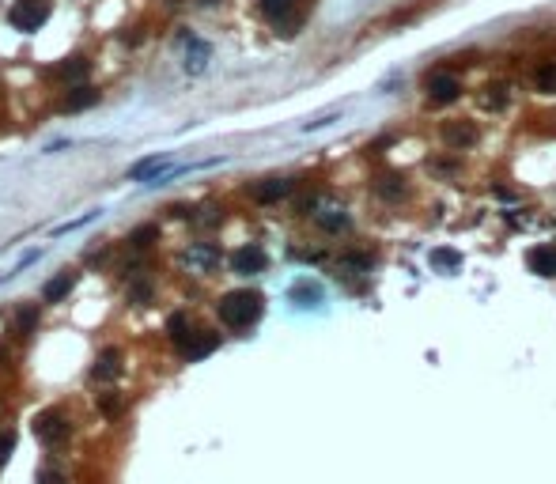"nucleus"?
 <instances>
[{
  "mask_svg": "<svg viewBox=\"0 0 556 484\" xmlns=\"http://www.w3.org/2000/svg\"><path fill=\"white\" fill-rule=\"evenodd\" d=\"M178 348H182V356H185V360H205L208 352H216V348H220V337H216V333H208V329H193V333L185 337V341L178 344Z\"/></svg>",
  "mask_w": 556,
  "mask_h": 484,
  "instance_id": "20e7f679",
  "label": "nucleus"
},
{
  "mask_svg": "<svg viewBox=\"0 0 556 484\" xmlns=\"http://www.w3.org/2000/svg\"><path fill=\"white\" fill-rule=\"evenodd\" d=\"M432 265L443 272H454V269H462V254L450 246H439V250H432Z\"/></svg>",
  "mask_w": 556,
  "mask_h": 484,
  "instance_id": "2eb2a0df",
  "label": "nucleus"
},
{
  "mask_svg": "<svg viewBox=\"0 0 556 484\" xmlns=\"http://www.w3.org/2000/svg\"><path fill=\"white\" fill-rule=\"evenodd\" d=\"M265 265H269V257H265L261 246H243L231 254V269L243 272V277H254V272H265Z\"/></svg>",
  "mask_w": 556,
  "mask_h": 484,
  "instance_id": "39448f33",
  "label": "nucleus"
},
{
  "mask_svg": "<svg viewBox=\"0 0 556 484\" xmlns=\"http://www.w3.org/2000/svg\"><path fill=\"white\" fill-rule=\"evenodd\" d=\"M208 64V46L205 42H189V53H185V68L189 72H201Z\"/></svg>",
  "mask_w": 556,
  "mask_h": 484,
  "instance_id": "f3484780",
  "label": "nucleus"
},
{
  "mask_svg": "<svg viewBox=\"0 0 556 484\" xmlns=\"http://www.w3.org/2000/svg\"><path fill=\"white\" fill-rule=\"evenodd\" d=\"M292 303H299V306H318V303H322V288L311 284V280H299V284L292 288Z\"/></svg>",
  "mask_w": 556,
  "mask_h": 484,
  "instance_id": "ddd939ff",
  "label": "nucleus"
},
{
  "mask_svg": "<svg viewBox=\"0 0 556 484\" xmlns=\"http://www.w3.org/2000/svg\"><path fill=\"white\" fill-rule=\"evenodd\" d=\"M530 272H537V277H556V250L553 246H534L526 257Z\"/></svg>",
  "mask_w": 556,
  "mask_h": 484,
  "instance_id": "6e6552de",
  "label": "nucleus"
},
{
  "mask_svg": "<svg viewBox=\"0 0 556 484\" xmlns=\"http://www.w3.org/2000/svg\"><path fill=\"white\" fill-rule=\"evenodd\" d=\"M12 450H15V435L4 431V435H0V465L8 462V454H12Z\"/></svg>",
  "mask_w": 556,
  "mask_h": 484,
  "instance_id": "b1692460",
  "label": "nucleus"
},
{
  "mask_svg": "<svg viewBox=\"0 0 556 484\" xmlns=\"http://www.w3.org/2000/svg\"><path fill=\"white\" fill-rule=\"evenodd\" d=\"M72 288H76V277H72V272H64V277H57V280H50V284H46V288H42V295H46V299H50V303H61V299H64V295H68V292H72Z\"/></svg>",
  "mask_w": 556,
  "mask_h": 484,
  "instance_id": "4468645a",
  "label": "nucleus"
},
{
  "mask_svg": "<svg viewBox=\"0 0 556 484\" xmlns=\"http://www.w3.org/2000/svg\"><path fill=\"white\" fill-rule=\"evenodd\" d=\"M38 431H42V439H46V443H64V439H68V424H64V416H53V413H46V416H42Z\"/></svg>",
  "mask_w": 556,
  "mask_h": 484,
  "instance_id": "9d476101",
  "label": "nucleus"
},
{
  "mask_svg": "<svg viewBox=\"0 0 556 484\" xmlns=\"http://www.w3.org/2000/svg\"><path fill=\"white\" fill-rule=\"evenodd\" d=\"M46 19H50V0H19L12 8V23L19 30H38Z\"/></svg>",
  "mask_w": 556,
  "mask_h": 484,
  "instance_id": "f03ea898",
  "label": "nucleus"
},
{
  "mask_svg": "<svg viewBox=\"0 0 556 484\" xmlns=\"http://www.w3.org/2000/svg\"><path fill=\"white\" fill-rule=\"evenodd\" d=\"M118 371H122V356H118V352H102V356L95 360L91 375H95V378H102V382H106V378H114Z\"/></svg>",
  "mask_w": 556,
  "mask_h": 484,
  "instance_id": "f8f14e48",
  "label": "nucleus"
},
{
  "mask_svg": "<svg viewBox=\"0 0 556 484\" xmlns=\"http://www.w3.org/2000/svg\"><path fill=\"white\" fill-rule=\"evenodd\" d=\"M443 140H447L450 148H473V144H477V125H473V121H447V125H443Z\"/></svg>",
  "mask_w": 556,
  "mask_h": 484,
  "instance_id": "423d86ee",
  "label": "nucleus"
},
{
  "mask_svg": "<svg viewBox=\"0 0 556 484\" xmlns=\"http://www.w3.org/2000/svg\"><path fill=\"white\" fill-rule=\"evenodd\" d=\"M201 4H212V0H201Z\"/></svg>",
  "mask_w": 556,
  "mask_h": 484,
  "instance_id": "cd10ccee",
  "label": "nucleus"
},
{
  "mask_svg": "<svg viewBox=\"0 0 556 484\" xmlns=\"http://www.w3.org/2000/svg\"><path fill=\"white\" fill-rule=\"evenodd\" d=\"M167 329H171V341H174V344H182L185 337L193 333V326H189V318H185V314H174V318L167 322Z\"/></svg>",
  "mask_w": 556,
  "mask_h": 484,
  "instance_id": "a211bd4d",
  "label": "nucleus"
},
{
  "mask_svg": "<svg viewBox=\"0 0 556 484\" xmlns=\"http://www.w3.org/2000/svg\"><path fill=\"white\" fill-rule=\"evenodd\" d=\"M102 413H106V416L118 413V398H106V401H102Z\"/></svg>",
  "mask_w": 556,
  "mask_h": 484,
  "instance_id": "bb28decb",
  "label": "nucleus"
},
{
  "mask_svg": "<svg viewBox=\"0 0 556 484\" xmlns=\"http://www.w3.org/2000/svg\"><path fill=\"white\" fill-rule=\"evenodd\" d=\"M401 189H405L401 178H382L378 182V193H382V197H401Z\"/></svg>",
  "mask_w": 556,
  "mask_h": 484,
  "instance_id": "4be33fe9",
  "label": "nucleus"
},
{
  "mask_svg": "<svg viewBox=\"0 0 556 484\" xmlns=\"http://www.w3.org/2000/svg\"><path fill=\"white\" fill-rule=\"evenodd\" d=\"M185 257H189L193 265H205V269H212V265L220 261V254H216L212 246H193V250H189V254H185Z\"/></svg>",
  "mask_w": 556,
  "mask_h": 484,
  "instance_id": "aec40b11",
  "label": "nucleus"
},
{
  "mask_svg": "<svg viewBox=\"0 0 556 484\" xmlns=\"http://www.w3.org/2000/svg\"><path fill=\"white\" fill-rule=\"evenodd\" d=\"M148 295H151V288H148V284H136V288H133V303H144Z\"/></svg>",
  "mask_w": 556,
  "mask_h": 484,
  "instance_id": "393cba45",
  "label": "nucleus"
},
{
  "mask_svg": "<svg viewBox=\"0 0 556 484\" xmlns=\"http://www.w3.org/2000/svg\"><path fill=\"white\" fill-rule=\"evenodd\" d=\"M314 220H318L326 231H333V235L349 227V216H344V208H341V205H322L318 212H314Z\"/></svg>",
  "mask_w": 556,
  "mask_h": 484,
  "instance_id": "1a4fd4ad",
  "label": "nucleus"
},
{
  "mask_svg": "<svg viewBox=\"0 0 556 484\" xmlns=\"http://www.w3.org/2000/svg\"><path fill=\"white\" fill-rule=\"evenodd\" d=\"M265 310V299L257 292H250V288H243V292H231L220 299V318L228 322L231 329H250L257 318H261Z\"/></svg>",
  "mask_w": 556,
  "mask_h": 484,
  "instance_id": "f257e3e1",
  "label": "nucleus"
},
{
  "mask_svg": "<svg viewBox=\"0 0 556 484\" xmlns=\"http://www.w3.org/2000/svg\"><path fill=\"white\" fill-rule=\"evenodd\" d=\"M424 87H428V99L432 102H454L458 95H462V80H458L454 72H443V68L432 72Z\"/></svg>",
  "mask_w": 556,
  "mask_h": 484,
  "instance_id": "7ed1b4c3",
  "label": "nucleus"
},
{
  "mask_svg": "<svg viewBox=\"0 0 556 484\" xmlns=\"http://www.w3.org/2000/svg\"><path fill=\"white\" fill-rule=\"evenodd\" d=\"M485 102L492 110H503V102H507V95H503V87H488V95H485Z\"/></svg>",
  "mask_w": 556,
  "mask_h": 484,
  "instance_id": "5701e85b",
  "label": "nucleus"
},
{
  "mask_svg": "<svg viewBox=\"0 0 556 484\" xmlns=\"http://www.w3.org/2000/svg\"><path fill=\"white\" fill-rule=\"evenodd\" d=\"M534 87L541 95H556V64H541V68L534 72Z\"/></svg>",
  "mask_w": 556,
  "mask_h": 484,
  "instance_id": "dca6fc26",
  "label": "nucleus"
},
{
  "mask_svg": "<svg viewBox=\"0 0 556 484\" xmlns=\"http://www.w3.org/2000/svg\"><path fill=\"white\" fill-rule=\"evenodd\" d=\"M292 8H295V0H261V12L269 15V19H277V23L284 19Z\"/></svg>",
  "mask_w": 556,
  "mask_h": 484,
  "instance_id": "6ab92c4d",
  "label": "nucleus"
},
{
  "mask_svg": "<svg viewBox=\"0 0 556 484\" xmlns=\"http://www.w3.org/2000/svg\"><path fill=\"white\" fill-rule=\"evenodd\" d=\"M35 322H38V314H35V310H23V314H19V329H30Z\"/></svg>",
  "mask_w": 556,
  "mask_h": 484,
  "instance_id": "a878e982",
  "label": "nucleus"
},
{
  "mask_svg": "<svg viewBox=\"0 0 556 484\" xmlns=\"http://www.w3.org/2000/svg\"><path fill=\"white\" fill-rule=\"evenodd\" d=\"M84 72H87V61L84 57H72L68 64H61V68H57V76L61 80H80Z\"/></svg>",
  "mask_w": 556,
  "mask_h": 484,
  "instance_id": "412c9836",
  "label": "nucleus"
},
{
  "mask_svg": "<svg viewBox=\"0 0 556 484\" xmlns=\"http://www.w3.org/2000/svg\"><path fill=\"white\" fill-rule=\"evenodd\" d=\"M95 102H99V91H95V87H72L68 91V99H64V110H84V106H95Z\"/></svg>",
  "mask_w": 556,
  "mask_h": 484,
  "instance_id": "9b49d317",
  "label": "nucleus"
},
{
  "mask_svg": "<svg viewBox=\"0 0 556 484\" xmlns=\"http://www.w3.org/2000/svg\"><path fill=\"white\" fill-rule=\"evenodd\" d=\"M292 189H295L292 178H269V182L254 185V197L261 201V205H277V201H284Z\"/></svg>",
  "mask_w": 556,
  "mask_h": 484,
  "instance_id": "0eeeda50",
  "label": "nucleus"
}]
</instances>
